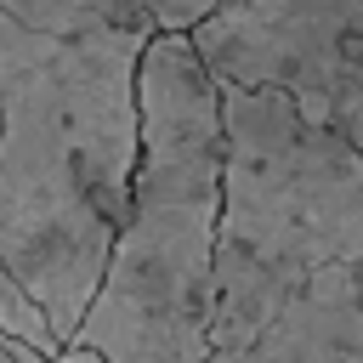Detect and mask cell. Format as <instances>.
<instances>
[{
    "label": "cell",
    "instance_id": "6da1fadb",
    "mask_svg": "<svg viewBox=\"0 0 363 363\" xmlns=\"http://www.w3.org/2000/svg\"><path fill=\"white\" fill-rule=\"evenodd\" d=\"M153 34H40L0 11V267L74 346L142 164V57Z\"/></svg>",
    "mask_w": 363,
    "mask_h": 363
},
{
    "label": "cell",
    "instance_id": "7a4b0ae2",
    "mask_svg": "<svg viewBox=\"0 0 363 363\" xmlns=\"http://www.w3.org/2000/svg\"><path fill=\"white\" fill-rule=\"evenodd\" d=\"M227 119L193 34H153L142 57V164L108 278L74 346L108 363H210Z\"/></svg>",
    "mask_w": 363,
    "mask_h": 363
},
{
    "label": "cell",
    "instance_id": "3957f363",
    "mask_svg": "<svg viewBox=\"0 0 363 363\" xmlns=\"http://www.w3.org/2000/svg\"><path fill=\"white\" fill-rule=\"evenodd\" d=\"M227 170L210 357L250 346L312 278L363 255V153L267 85H221Z\"/></svg>",
    "mask_w": 363,
    "mask_h": 363
},
{
    "label": "cell",
    "instance_id": "277c9868",
    "mask_svg": "<svg viewBox=\"0 0 363 363\" xmlns=\"http://www.w3.org/2000/svg\"><path fill=\"white\" fill-rule=\"evenodd\" d=\"M221 85H267L363 153V0H233L193 28Z\"/></svg>",
    "mask_w": 363,
    "mask_h": 363
},
{
    "label": "cell",
    "instance_id": "5b68a950",
    "mask_svg": "<svg viewBox=\"0 0 363 363\" xmlns=\"http://www.w3.org/2000/svg\"><path fill=\"white\" fill-rule=\"evenodd\" d=\"M210 363H363V255L312 278L250 346Z\"/></svg>",
    "mask_w": 363,
    "mask_h": 363
},
{
    "label": "cell",
    "instance_id": "8992f818",
    "mask_svg": "<svg viewBox=\"0 0 363 363\" xmlns=\"http://www.w3.org/2000/svg\"><path fill=\"white\" fill-rule=\"evenodd\" d=\"M0 335H11V340H23V346H34V352H45L51 363L68 352L62 340H57V329H51V318H45V306L0 267Z\"/></svg>",
    "mask_w": 363,
    "mask_h": 363
},
{
    "label": "cell",
    "instance_id": "52a82bcc",
    "mask_svg": "<svg viewBox=\"0 0 363 363\" xmlns=\"http://www.w3.org/2000/svg\"><path fill=\"white\" fill-rule=\"evenodd\" d=\"M62 363H108V357H102V352H91V346H68V352H62Z\"/></svg>",
    "mask_w": 363,
    "mask_h": 363
},
{
    "label": "cell",
    "instance_id": "ba28073f",
    "mask_svg": "<svg viewBox=\"0 0 363 363\" xmlns=\"http://www.w3.org/2000/svg\"><path fill=\"white\" fill-rule=\"evenodd\" d=\"M57 363H62V357H57Z\"/></svg>",
    "mask_w": 363,
    "mask_h": 363
}]
</instances>
